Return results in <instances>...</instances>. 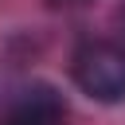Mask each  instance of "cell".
<instances>
[{"instance_id":"obj_1","label":"cell","mask_w":125,"mask_h":125,"mask_svg":"<svg viewBox=\"0 0 125 125\" xmlns=\"http://www.w3.org/2000/svg\"><path fill=\"white\" fill-rule=\"evenodd\" d=\"M70 78L86 98L102 105L125 102V47L105 43V39L82 43L70 59Z\"/></svg>"},{"instance_id":"obj_2","label":"cell","mask_w":125,"mask_h":125,"mask_svg":"<svg viewBox=\"0 0 125 125\" xmlns=\"http://www.w3.org/2000/svg\"><path fill=\"white\" fill-rule=\"evenodd\" d=\"M62 113H66L62 94L51 82H23L8 94V105H4L8 125H59Z\"/></svg>"}]
</instances>
